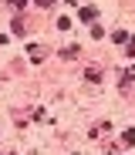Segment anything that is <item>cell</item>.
<instances>
[{
    "mask_svg": "<svg viewBox=\"0 0 135 155\" xmlns=\"http://www.w3.org/2000/svg\"><path fill=\"white\" fill-rule=\"evenodd\" d=\"M95 17H98V10H95V7H85V10H81V20H85V24H91Z\"/></svg>",
    "mask_w": 135,
    "mask_h": 155,
    "instance_id": "6da1fadb",
    "label": "cell"
}]
</instances>
